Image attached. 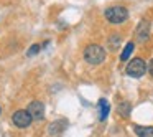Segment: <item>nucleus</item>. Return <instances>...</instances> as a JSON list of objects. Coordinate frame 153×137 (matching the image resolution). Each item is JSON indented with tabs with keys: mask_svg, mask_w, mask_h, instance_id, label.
Masks as SVG:
<instances>
[{
	"mask_svg": "<svg viewBox=\"0 0 153 137\" xmlns=\"http://www.w3.org/2000/svg\"><path fill=\"white\" fill-rule=\"evenodd\" d=\"M104 17L107 18V22L114 25L123 23V22L128 18V10L122 5H114V7H109L105 12H104Z\"/></svg>",
	"mask_w": 153,
	"mask_h": 137,
	"instance_id": "obj_1",
	"label": "nucleus"
},
{
	"mask_svg": "<svg viewBox=\"0 0 153 137\" xmlns=\"http://www.w3.org/2000/svg\"><path fill=\"white\" fill-rule=\"evenodd\" d=\"M84 60L89 64H100L105 60V50L100 45H87L84 50Z\"/></svg>",
	"mask_w": 153,
	"mask_h": 137,
	"instance_id": "obj_2",
	"label": "nucleus"
},
{
	"mask_svg": "<svg viewBox=\"0 0 153 137\" xmlns=\"http://www.w3.org/2000/svg\"><path fill=\"white\" fill-rule=\"evenodd\" d=\"M31 121H33V117H31V114L28 112L27 109H18V111H15L13 116H12V122H13V126L18 127V129L30 127Z\"/></svg>",
	"mask_w": 153,
	"mask_h": 137,
	"instance_id": "obj_3",
	"label": "nucleus"
},
{
	"mask_svg": "<svg viewBox=\"0 0 153 137\" xmlns=\"http://www.w3.org/2000/svg\"><path fill=\"white\" fill-rule=\"evenodd\" d=\"M125 71L130 78H140V76H143L145 71H146V63L142 58H133V60L127 64Z\"/></svg>",
	"mask_w": 153,
	"mask_h": 137,
	"instance_id": "obj_4",
	"label": "nucleus"
},
{
	"mask_svg": "<svg viewBox=\"0 0 153 137\" xmlns=\"http://www.w3.org/2000/svg\"><path fill=\"white\" fill-rule=\"evenodd\" d=\"M27 111L31 114V117L36 119V121H41L45 117V106H43V103H40V101H33V103H30L28 107H27Z\"/></svg>",
	"mask_w": 153,
	"mask_h": 137,
	"instance_id": "obj_5",
	"label": "nucleus"
},
{
	"mask_svg": "<svg viewBox=\"0 0 153 137\" xmlns=\"http://www.w3.org/2000/svg\"><path fill=\"white\" fill-rule=\"evenodd\" d=\"M148 35H150V23L146 20H142L137 27V38L140 41H145L148 38Z\"/></svg>",
	"mask_w": 153,
	"mask_h": 137,
	"instance_id": "obj_6",
	"label": "nucleus"
},
{
	"mask_svg": "<svg viewBox=\"0 0 153 137\" xmlns=\"http://www.w3.org/2000/svg\"><path fill=\"white\" fill-rule=\"evenodd\" d=\"M66 124H68V121H64V119L56 121V122H53L50 127H48V132H50L51 136H58V134H61V132L64 130Z\"/></svg>",
	"mask_w": 153,
	"mask_h": 137,
	"instance_id": "obj_7",
	"label": "nucleus"
},
{
	"mask_svg": "<svg viewBox=\"0 0 153 137\" xmlns=\"http://www.w3.org/2000/svg\"><path fill=\"white\" fill-rule=\"evenodd\" d=\"M109 111H110V106L105 99H100L99 101V119L100 121H105L107 116H109Z\"/></svg>",
	"mask_w": 153,
	"mask_h": 137,
	"instance_id": "obj_8",
	"label": "nucleus"
},
{
	"mask_svg": "<svg viewBox=\"0 0 153 137\" xmlns=\"http://www.w3.org/2000/svg\"><path fill=\"white\" fill-rule=\"evenodd\" d=\"M135 134L138 137H153V127H148V126H135L133 127Z\"/></svg>",
	"mask_w": 153,
	"mask_h": 137,
	"instance_id": "obj_9",
	"label": "nucleus"
},
{
	"mask_svg": "<svg viewBox=\"0 0 153 137\" xmlns=\"http://www.w3.org/2000/svg\"><path fill=\"white\" fill-rule=\"evenodd\" d=\"M117 109H119V114L122 117H128L130 116V111H132V104L127 103V101H123V103L119 104V107H117Z\"/></svg>",
	"mask_w": 153,
	"mask_h": 137,
	"instance_id": "obj_10",
	"label": "nucleus"
},
{
	"mask_svg": "<svg viewBox=\"0 0 153 137\" xmlns=\"http://www.w3.org/2000/svg\"><path fill=\"white\" fill-rule=\"evenodd\" d=\"M133 48H135V43H133V41H128V43L125 45V48H123L122 55H120V60H122V61L128 60L130 55H132V51H133Z\"/></svg>",
	"mask_w": 153,
	"mask_h": 137,
	"instance_id": "obj_11",
	"label": "nucleus"
},
{
	"mask_svg": "<svg viewBox=\"0 0 153 137\" xmlns=\"http://www.w3.org/2000/svg\"><path fill=\"white\" fill-rule=\"evenodd\" d=\"M120 41H122V38H120L119 35H112V37H109V41H107V43L110 45V50H117Z\"/></svg>",
	"mask_w": 153,
	"mask_h": 137,
	"instance_id": "obj_12",
	"label": "nucleus"
},
{
	"mask_svg": "<svg viewBox=\"0 0 153 137\" xmlns=\"http://www.w3.org/2000/svg\"><path fill=\"white\" fill-rule=\"evenodd\" d=\"M40 50H41V45L35 43L33 46H31L30 50L27 51V56H33V55H36V53H38V51H40Z\"/></svg>",
	"mask_w": 153,
	"mask_h": 137,
	"instance_id": "obj_13",
	"label": "nucleus"
},
{
	"mask_svg": "<svg viewBox=\"0 0 153 137\" xmlns=\"http://www.w3.org/2000/svg\"><path fill=\"white\" fill-rule=\"evenodd\" d=\"M148 71H150V74L153 76V58H152V61H150V64H148Z\"/></svg>",
	"mask_w": 153,
	"mask_h": 137,
	"instance_id": "obj_14",
	"label": "nucleus"
},
{
	"mask_svg": "<svg viewBox=\"0 0 153 137\" xmlns=\"http://www.w3.org/2000/svg\"><path fill=\"white\" fill-rule=\"evenodd\" d=\"M0 114H2V107H0Z\"/></svg>",
	"mask_w": 153,
	"mask_h": 137,
	"instance_id": "obj_15",
	"label": "nucleus"
}]
</instances>
